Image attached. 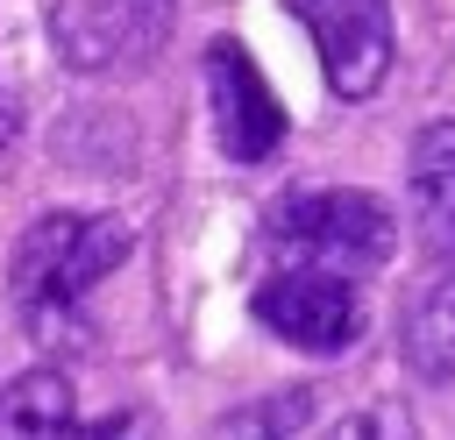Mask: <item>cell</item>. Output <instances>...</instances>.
Instances as JSON below:
<instances>
[{
	"label": "cell",
	"mask_w": 455,
	"mask_h": 440,
	"mask_svg": "<svg viewBox=\"0 0 455 440\" xmlns=\"http://www.w3.org/2000/svg\"><path fill=\"white\" fill-rule=\"evenodd\" d=\"M178 0H57L50 28L64 43L71 64H121V57H149L164 21Z\"/></svg>",
	"instance_id": "8992f818"
},
{
	"label": "cell",
	"mask_w": 455,
	"mask_h": 440,
	"mask_svg": "<svg viewBox=\"0 0 455 440\" xmlns=\"http://www.w3.org/2000/svg\"><path fill=\"white\" fill-rule=\"evenodd\" d=\"M256 319L313 355H334L363 334V298L348 284V270H320V263H284L277 277L256 284Z\"/></svg>",
	"instance_id": "3957f363"
},
{
	"label": "cell",
	"mask_w": 455,
	"mask_h": 440,
	"mask_svg": "<svg viewBox=\"0 0 455 440\" xmlns=\"http://www.w3.org/2000/svg\"><path fill=\"white\" fill-rule=\"evenodd\" d=\"M7 135H14V106H7V92H0V149H7Z\"/></svg>",
	"instance_id": "7c38bea8"
},
{
	"label": "cell",
	"mask_w": 455,
	"mask_h": 440,
	"mask_svg": "<svg viewBox=\"0 0 455 440\" xmlns=\"http://www.w3.org/2000/svg\"><path fill=\"white\" fill-rule=\"evenodd\" d=\"M412 199L441 241H455V121L419 128L412 142Z\"/></svg>",
	"instance_id": "9c48e42d"
},
{
	"label": "cell",
	"mask_w": 455,
	"mask_h": 440,
	"mask_svg": "<svg viewBox=\"0 0 455 440\" xmlns=\"http://www.w3.org/2000/svg\"><path fill=\"white\" fill-rule=\"evenodd\" d=\"M398 348L419 383H455V270L419 291V305L398 326Z\"/></svg>",
	"instance_id": "ba28073f"
},
{
	"label": "cell",
	"mask_w": 455,
	"mask_h": 440,
	"mask_svg": "<svg viewBox=\"0 0 455 440\" xmlns=\"http://www.w3.org/2000/svg\"><path fill=\"white\" fill-rule=\"evenodd\" d=\"M398 241V220L377 192H334L306 185L284 192L263 213V248L277 263H320V270H377Z\"/></svg>",
	"instance_id": "7a4b0ae2"
},
{
	"label": "cell",
	"mask_w": 455,
	"mask_h": 440,
	"mask_svg": "<svg viewBox=\"0 0 455 440\" xmlns=\"http://www.w3.org/2000/svg\"><path fill=\"white\" fill-rule=\"evenodd\" d=\"M327 440H419L412 426H405V412H391V405H370V412H348Z\"/></svg>",
	"instance_id": "8fae6325"
},
{
	"label": "cell",
	"mask_w": 455,
	"mask_h": 440,
	"mask_svg": "<svg viewBox=\"0 0 455 440\" xmlns=\"http://www.w3.org/2000/svg\"><path fill=\"white\" fill-rule=\"evenodd\" d=\"M64 440H164L156 433V419L142 412V405H121V412H100V419H78Z\"/></svg>",
	"instance_id": "30bf717a"
},
{
	"label": "cell",
	"mask_w": 455,
	"mask_h": 440,
	"mask_svg": "<svg viewBox=\"0 0 455 440\" xmlns=\"http://www.w3.org/2000/svg\"><path fill=\"white\" fill-rule=\"evenodd\" d=\"M71 426H78V397H71V376L57 362L21 369L0 390V440H64Z\"/></svg>",
	"instance_id": "52a82bcc"
},
{
	"label": "cell",
	"mask_w": 455,
	"mask_h": 440,
	"mask_svg": "<svg viewBox=\"0 0 455 440\" xmlns=\"http://www.w3.org/2000/svg\"><path fill=\"white\" fill-rule=\"evenodd\" d=\"M128 255V227L107 220V213H43L21 241H14V263H7V291H14V312L21 326L43 341V348H71L85 326V291L100 277H114Z\"/></svg>",
	"instance_id": "6da1fadb"
},
{
	"label": "cell",
	"mask_w": 455,
	"mask_h": 440,
	"mask_svg": "<svg viewBox=\"0 0 455 440\" xmlns=\"http://www.w3.org/2000/svg\"><path fill=\"white\" fill-rule=\"evenodd\" d=\"M206 99H213V135L235 163H263L284 142V106L235 35L206 43Z\"/></svg>",
	"instance_id": "5b68a950"
},
{
	"label": "cell",
	"mask_w": 455,
	"mask_h": 440,
	"mask_svg": "<svg viewBox=\"0 0 455 440\" xmlns=\"http://www.w3.org/2000/svg\"><path fill=\"white\" fill-rule=\"evenodd\" d=\"M320 57V78L334 99H370L391 71V0H284Z\"/></svg>",
	"instance_id": "277c9868"
}]
</instances>
